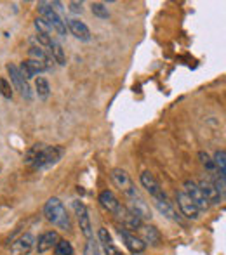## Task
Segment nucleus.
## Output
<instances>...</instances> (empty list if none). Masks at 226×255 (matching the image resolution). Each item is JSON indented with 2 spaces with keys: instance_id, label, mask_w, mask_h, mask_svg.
<instances>
[{
  "instance_id": "nucleus-1",
  "label": "nucleus",
  "mask_w": 226,
  "mask_h": 255,
  "mask_svg": "<svg viewBox=\"0 0 226 255\" xmlns=\"http://www.w3.org/2000/svg\"><path fill=\"white\" fill-rule=\"evenodd\" d=\"M44 215L52 226L64 231H71V221L59 198H49L44 205Z\"/></svg>"
},
{
  "instance_id": "nucleus-2",
  "label": "nucleus",
  "mask_w": 226,
  "mask_h": 255,
  "mask_svg": "<svg viewBox=\"0 0 226 255\" xmlns=\"http://www.w3.org/2000/svg\"><path fill=\"white\" fill-rule=\"evenodd\" d=\"M38 12H40L42 19H44L45 23L52 28V30H56L61 37H66V31H68L66 24H64L63 17L57 14V10L51 5V2H40L38 3Z\"/></svg>"
},
{
  "instance_id": "nucleus-3",
  "label": "nucleus",
  "mask_w": 226,
  "mask_h": 255,
  "mask_svg": "<svg viewBox=\"0 0 226 255\" xmlns=\"http://www.w3.org/2000/svg\"><path fill=\"white\" fill-rule=\"evenodd\" d=\"M63 156V149L59 146H44L42 151L38 153L37 161L33 163V168H47L51 165L57 163Z\"/></svg>"
},
{
  "instance_id": "nucleus-4",
  "label": "nucleus",
  "mask_w": 226,
  "mask_h": 255,
  "mask_svg": "<svg viewBox=\"0 0 226 255\" xmlns=\"http://www.w3.org/2000/svg\"><path fill=\"white\" fill-rule=\"evenodd\" d=\"M112 181H113V184L117 186L122 193H124L125 198H132V196L138 195V191H136L131 177H129V174L124 170V168H113L112 170Z\"/></svg>"
},
{
  "instance_id": "nucleus-5",
  "label": "nucleus",
  "mask_w": 226,
  "mask_h": 255,
  "mask_svg": "<svg viewBox=\"0 0 226 255\" xmlns=\"http://www.w3.org/2000/svg\"><path fill=\"white\" fill-rule=\"evenodd\" d=\"M7 71H9L10 75V82L14 84V87H16V91H19V94L23 96L26 101H31L33 99V96H31V89H30V84H28V80L23 77V75L19 73V70H17L16 64H7Z\"/></svg>"
},
{
  "instance_id": "nucleus-6",
  "label": "nucleus",
  "mask_w": 226,
  "mask_h": 255,
  "mask_svg": "<svg viewBox=\"0 0 226 255\" xmlns=\"http://www.w3.org/2000/svg\"><path fill=\"white\" fill-rule=\"evenodd\" d=\"M73 210L77 214L78 219V226H80V231L85 238H92V222H91V215H89V210L80 200H75L73 202Z\"/></svg>"
},
{
  "instance_id": "nucleus-7",
  "label": "nucleus",
  "mask_w": 226,
  "mask_h": 255,
  "mask_svg": "<svg viewBox=\"0 0 226 255\" xmlns=\"http://www.w3.org/2000/svg\"><path fill=\"white\" fill-rule=\"evenodd\" d=\"M183 188H185V189H183V193H185V195L188 196V198L197 205V208H199L200 212H202V210H207V208L211 207V205L207 203L206 196L202 195V191H200L199 184H197L195 181H190V179H188V181H185Z\"/></svg>"
},
{
  "instance_id": "nucleus-8",
  "label": "nucleus",
  "mask_w": 226,
  "mask_h": 255,
  "mask_svg": "<svg viewBox=\"0 0 226 255\" xmlns=\"http://www.w3.org/2000/svg\"><path fill=\"white\" fill-rule=\"evenodd\" d=\"M139 181H141L143 188L146 189V191L150 193V196H152L153 200H164L167 198L166 193H164L162 186H160V182L155 179V175L152 174V172H143L141 177H139Z\"/></svg>"
},
{
  "instance_id": "nucleus-9",
  "label": "nucleus",
  "mask_w": 226,
  "mask_h": 255,
  "mask_svg": "<svg viewBox=\"0 0 226 255\" xmlns=\"http://www.w3.org/2000/svg\"><path fill=\"white\" fill-rule=\"evenodd\" d=\"M176 202H178L179 212H181L186 219H190V221H199L200 210L197 208V205L185 195V193H183V191L176 193Z\"/></svg>"
},
{
  "instance_id": "nucleus-10",
  "label": "nucleus",
  "mask_w": 226,
  "mask_h": 255,
  "mask_svg": "<svg viewBox=\"0 0 226 255\" xmlns=\"http://www.w3.org/2000/svg\"><path fill=\"white\" fill-rule=\"evenodd\" d=\"M113 215H117V219L122 222L124 229H127V231H129V229H136V231H138V229L141 228L143 224H145L141 219H138L131 210H129L127 205H122L120 203V207L117 208V212H115Z\"/></svg>"
},
{
  "instance_id": "nucleus-11",
  "label": "nucleus",
  "mask_w": 226,
  "mask_h": 255,
  "mask_svg": "<svg viewBox=\"0 0 226 255\" xmlns=\"http://www.w3.org/2000/svg\"><path fill=\"white\" fill-rule=\"evenodd\" d=\"M118 236H120L122 243L129 249V252H132V254H143L145 252L146 245L143 243V240L139 238V236H136V233L118 228Z\"/></svg>"
},
{
  "instance_id": "nucleus-12",
  "label": "nucleus",
  "mask_w": 226,
  "mask_h": 255,
  "mask_svg": "<svg viewBox=\"0 0 226 255\" xmlns=\"http://www.w3.org/2000/svg\"><path fill=\"white\" fill-rule=\"evenodd\" d=\"M64 24H66V30H70V33L80 42L91 40V30L84 21L77 19V17H70V19L64 21Z\"/></svg>"
},
{
  "instance_id": "nucleus-13",
  "label": "nucleus",
  "mask_w": 226,
  "mask_h": 255,
  "mask_svg": "<svg viewBox=\"0 0 226 255\" xmlns=\"http://www.w3.org/2000/svg\"><path fill=\"white\" fill-rule=\"evenodd\" d=\"M127 202H129V205H127L129 210H131L132 214H134L138 219H141L143 222H145V221H150V219L153 217V215H152V210H150V207L146 205V202H145V200H143L139 195L132 196V198H127Z\"/></svg>"
},
{
  "instance_id": "nucleus-14",
  "label": "nucleus",
  "mask_w": 226,
  "mask_h": 255,
  "mask_svg": "<svg viewBox=\"0 0 226 255\" xmlns=\"http://www.w3.org/2000/svg\"><path fill=\"white\" fill-rule=\"evenodd\" d=\"M35 245V238L30 235V233H24L21 235L16 242L10 247V255H30V252L33 250Z\"/></svg>"
},
{
  "instance_id": "nucleus-15",
  "label": "nucleus",
  "mask_w": 226,
  "mask_h": 255,
  "mask_svg": "<svg viewBox=\"0 0 226 255\" xmlns=\"http://www.w3.org/2000/svg\"><path fill=\"white\" fill-rule=\"evenodd\" d=\"M197 184H199L202 195L206 196L207 203H209V205H220L221 203V200H223V195L218 191L213 181H209V179H204V181L197 182Z\"/></svg>"
},
{
  "instance_id": "nucleus-16",
  "label": "nucleus",
  "mask_w": 226,
  "mask_h": 255,
  "mask_svg": "<svg viewBox=\"0 0 226 255\" xmlns=\"http://www.w3.org/2000/svg\"><path fill=\"white\" fill-rule=\"evenodd\" d=\"M17 70H19V73L23 75L26 80H30V78L37 77L38 73L45 71V66L38 63V61H33V59H30V57H28L26 61H23V63H21V68H17Z\"/></svg>"
},
{
  "instance_id": "nucleus-17",
  "label": "nucleus",
  "mask_w": 226,
  "mask_h": 255,
  "mask_svg": "<svg viewBox=\"0 0 226 255\" xmlns=\"http://www.w3.org/2000/svg\"><path fill=\"white\" fill-rule=\"evenodd\" d=\"M59 242V235L56 231H47L44 235H40L37 242V252L38 254H45L49 250H52L56 247V243Z\"/></svg>"
},
{
  "instance_id": "nucleus-18",
  "label": "nucleus",
  "mask_w": 226,
  "mask_h": 255,
  "mask_svg": "<svg viewBox=\"0 0 226 255\" xmlns=\"http://www.w3.org/2000/svg\"><path fill=\"white\" fill-rule=\"evenodd\" d=\"M98 242L101 243V247H103V250H105L106 255H120V252L117 250V247L113 245L112 235H110L106 228L98 229Z\"/></svg>"
},
{
  "instance_id": "nucleus-19",
  "label": "nucleus",
  "mask_w": 226,
  "mask_h": 255,
  "mask_svg": "<svg viewBox=\"0 0 226 255\" xmlns=\"http://www.w3.org/2000/svg\"><path fill=\"white\" fill-rule=\"evenodd\" d=\"M99 203H101V207L105 208V210H108L110 214H115V212H117V208L120 207L118 198L113 195V191H110V189L101 191V195H99Z\"/></svg>"
},
{
  "instance_id": "nucleus-20",
  "label": "nucleus",
  "mask_w": 226,
  "mask_h": 255,
  "mask_svg": "<svg viewBox=\"0 0 226 255\" xmlns=\"http://www.w3.org/2000/svg\"><path fill=\"white\" fill-rule=\"evenodd\" d=\"M139 235H141L143 243H152V245H157L160 242V233L155 226H148V224H143L141 228L138 229Z\"/></svg>"
},
{
  "instance_id": "nucleus-21",
  "label": "nucleus",
  "mask_w": 226,
  "mask_h": 255,
  "mask_svg": "<svg viewBox=\"0 0 226 255\" xmlns=\"http://www.w3.org/2000/svg\"><path fill=\"white\" fill-rule=\"evenodd\" d=\"M153 203H155V207L159 208V212L162 215H166L167 219H171V221H181V217L178 215V212L174 210V207H172V203L169 202L167 198L164 200H153Z\"/></svg>"
},
{
  "instance_id": "nucleus-22",
  "label": "nucleus",
  "mask_w": 226,
  "mask_h": 255,
  "mask_svg": "<svg viewBox=\"0 0 226 255\" xmlns=\"http://www.w3.org/2000/svg\"><path fill=\"white\" fill-rule=\"evenodd\" d=\"M28 56H30V59L38 61L40 64H44L45 71L52 70V59L44 52V49H42V47H30V51H28Z\"/></svg>"
},
{
  "instance_id": "nucleus-23",
  "label": "nucleus",
  "mask_w": 226,
  "mask_h": 255,
  "mask_svg": "<svg viewBox=\"0 0 226 255\" xmlns=\"http://www.w3.org/2000/svg\"><path fill=\"white\" fill-rule=\"evenodd\" d=\"M49 54H51L52 61H56L59 66H63V64H66V56H64V51L63 47H61L59 42L56 40H51V45H49Z\"/></svg>"
},
{
  "instance_id": "nucleus-24",
  "label": "nucleus",
  "mask_w": 226,
  "mask_h": 255,
  "mask_svg": "<svg viewBox=\"0 0 226 255\" xmlns=\"http://www.w3.org/2000/svg\"><path fill=\"white\" fill-rule=\"evenodd\" d=\"M35 91H37L38 99H42V101H45V99L49 98V94H51V85H49L47 78L38 77L37 80H35Z\"/></svg>"
},
{
  "instance_id": "nucleus-25",
  "label": "nucleus",
  "mask_w": 226,
  "mask_h": 255,
  "mask_svg": "<svg viewBox=\"0 0 226 255\" xmlns=\"http://www.w3.org/2000/svg\"><path fill=\"white\" fill-rule=\"evenodd\" d=\"M91 10H92V14H94L96 17H99V19H108V17H110L108 7H106L103 2H92L91 3Z\"/></svg>"
},
{
  "instance_id": "nucleus-26",
  "label": "nucleus",
  "mask_w": 226,
  "mask_h": 255,
  "mask_svg": "<svg viewBox=\"0 0 226 255\" xmlns=\"http://www.w3.org/2000/svg\"><path fill=\"white\" fill-rule=\"evenodd\" d=\"M214 165L220 167V177H226V153L225 149H218L214 153Z\"/></svg>"
},
{
  "instance_id": "nucleus-27",
  "label": "nucleus",
  "mask_w": 226,
  "mask_h": 255,
  "mask_svg": "<svg viewBox=\"0 0 226 255\" xmlns=\"http://www.w3.org/2000/svg\"><path fill=\"white\" fill-rule=\"evenodd\" d=\"M42 148H44V144H35V146H31V148L26 151V154H24V165H30V167H33V163L37 161L38 153L42 151Z\"/></svg>"
},
{
  "instance_id": "nucleus-28",
  "label": "nucleus",
  "mask_w": 226,
  "mask_h": 255,
  "mask_svg": "<svg viewBox=\"0 0 226 255\" xmlns=\"http://www.w3.org/2000/svg\"><path fill=\"white\" fill-rule=\"evenodd\" d=\"M54 250H56V255H73V247H71V243L66 242V240H59V242L56 243Z\"/></svg>"
},
{
  "instance_id": "nucleus-29",
  "label": "nucleus",
  "mask_w": 226,
  "mask_h": 255,
  "mask_svg": "<svg viewBox=\"0 0 226 255\" xmlns=\"http://www.w3.org/2000/svg\"><path fill=\"white\" fill-rule=\"evenodd\" d=\"M84 255H101L99 243L94 242V238L87 240V243H85V247H84Z\"/></svg>"
},
{
  "instance_id": "nucleus-30",
  "label": "nucleus",
  "mask_w": 226,
  "mask_h": 255,
  "mask_svg": "<svg viewBox=\"0 0 226 255\" xmlns=\"http://www.w3.org/2000/svg\"><path fill=\"white\" fill-rule=\"evenodd\" d=\"M0 94L5 99H12V87H10V82L7 78H0Z\"/></svg>"
},
{
  "instance_id": "nucleus-31",
  "label": "nucleus",
  "mask_w": 226,
  "mask_h": 255,
  "mask_svg": "<svg viewBox=\"0 0 226 255\" xmlns=\"http://www.w3.org/2000/svg\"><path fill=\"white\" fill-rule=\"evenodd\" d=\"M35 28H37V31L40 35H49V33H51V30H52V28L49 26V24L45 23L42 17H37V19H35ZM49 37H51V35H49Z\"/></svg>"
},
{
  "instance_id": "nucleus-32",
  "label": "nucleus",
  "mask_w": 226,
  "mask_h": 255,
  "mask_svg": "<svg viewBox=\"0 0 226 255\" xmlns=\"http://www.w3.org/2000/svg\"><path fill=\"white\" fill-rule=\"evenodd\" d=\"M199 158H200V163H202L204 167L207 168V170H214V167H216V165H214L213 158L209 156V153H207V151H200Z\"/></svg>"
},
{
  "instance_id": "nucleus-33",
  "label": "nucleus",
  "mask_w": 226,
  "mask_h": 255,
  "mask_svg": "<svg viewBox=\"0 0 226 255\" xmlns=\"http://www.w3.org/2000/svg\"><path fill=\"white\" fill-rule=\"evenodd\" d=\"M71 12H82V2H70Z\"/></svg>"
}]
</instances>
